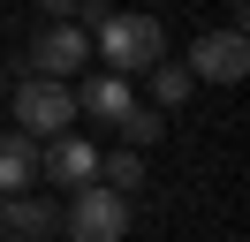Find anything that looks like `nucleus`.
I'll use <instances>...</instances> for the list:
<instances>
[{
	"label": "nucleus",
	"instance_id": "f257e3e1",
	"mask_svg": "<svg viewBox=\"0 0 250 242\" xmlns=\"http://www.w3.org/2000/svg\"><path fill=\"white\" fill-rule=\"evenodd\" d=\"M91 53L106 60L114 76H144L152 60H167V30H159V15L144 8H114V15H91Z\"/></svg>",
	"mask_w": 250,
	"mask_h": 242
},
{
	"label": "nucleus",
	"instance_id": "f03ea898",
	"mask_svg": "<svg viewBox=\"0 0 250 242\" xmlns=\"http://www.w3.org/2000/svg\"><path fill=\"white\" fill-rule=\"evenodd\" d=\"M129 197L122 189H106V182H83V189H68V212H61V227H68V242H122L129 235Z\"/></svg>",
	"mask_w": 250,
	"mask_h": 242
},
{
	"label": "nucleus",
	"instance_id": "7ed1b4c3",
	"mask_svg": "<svg viewBox=\"0 0 250 242\" xmlns=\"http://www.w3.org/2000/svg\"><path fill=\"white\" fill-rule=\"evenodd\" d=\"M16 129L23 136H61V129H76V91L61 83V76H31V83L16 91Z\"/></svg>",
	"mask_w": 250,
	"mask_h": 242
},
{
	"label": "nucleus",
	"instance_id": "20e7f679",
	"mask_svg": "<svg viewBox=\"0 0 250 242\" xmlns=\"http://www.w3.org/2000/svg\"><path fill=\"white\" fill-rule=\"evenodd\" d=\"M197 83H243L250 76V38L243 30H205L197 45H189V60H182Z\"/></svg>",
	"mask_w": 250,
	"mask_h": 242
},
{
	"label": "nucleus",
	"instance_id": "39448f33",
	"mask_svg": "<svg viewBox=\"0 0 250 242\" xmlns=\"http://www.w3.org/2000/svg\"><path fill=\"white\" fill-rule=\"evenodd\" d=\"M38 174H46L53 189H83V182H99V144H91V136H76V129L46 136V151H38Z\"/></svg>",
	"mask_w": 250,
	"mask_h": 242
},
{
	"label": "nucleus",
	"instance_id": "423d86ee",
	"mask_svg": "<svg viewBox=\"0 0 250 242\" xmlns=\"http://www.w3.org/2000/svg\"><path fill=\"white\" fill-rule=\"evenodd\" d=\"M83 60H91V30H76V23H46L31 38V68L38 76H61V83H68Z\"/></svg>",
	"mask_w": 250,
	"mask_h": 242
},
{
	"label": "nucleus",
	"instance_id": "0eeeda50",
	"mask_svg": "<svg viewBox=\"0 0 250 242\" xmlns=\"http://www.w3.org/2000/svg\"><path fill=\"white\" fill-rule=\"evenodd\" d=\"M53 227H61V204L38 189H16V197H0V235H16V242H53Z\"/></svg>",
	"mask_w": 250,
	"mask_h": 242
},
{
	"label": "nucleus",
	"instance_id": "6e6552de",
	"mask_svg": "<svg viewBox=\"0 0 250 242\" xmlns=\"http://www.w3.org/2000/svg\"><path fill=\"white\" fill-rule=\"evenodd\" d=\"M129 106H137V76H114V68H99V76H83V91H76V121H122Z\"/></svg>",
	"mask_w": 250,
	"mask_h": 242
},
{
	"label": "nucleus",
	"instance_id": "1a4fd4ad",
	"mask_svg": "<svg viewBox=\"0 0 250 242\" xmlns=\"http://www.w3.org/2000/svg\"><path fill=\"white\" fill-rule=\"evenodd\" d=\"M31 182H38V136H23V129H0V197L31 189Z\"/></svg>",
	"mask_w": 250,
	"mask_h": 242
},
{
	"label": "nucleus",
	"instance_id": "9d476101",
	"mask_svg": "<svg viewBox=\"0 0 250 242\" xmlns=\"http://www.w3.org/2000/svg\"><path fill=\"white\" fill-rule=\"evenodd\" d=\"M114 129H122V144H129V151H152V144H159V129H167V114H159V106H129Z\"/></svg>",
	"mask_w": 250,
	"mask_h": 242
},
{
	"label": "nucleus",
	"instance_id": "9b49d317",
	"mask_svg": "<svg viewBox=\"0 0 250 242\" xmlns=\"http://www.w3.org/2000/svg\"><path fill=\"white\" fill-rule=\"evenodd\" d=\"M144 76H152V99H159V114H167V106H182L189 91H197V76H189V68H174V60H152Z\"/></svg>",
	"mask_w": 250,
	"mask_h": 242
},
{
	"label": "nucleus",
	"instance_id": "f8f14e48",
	"mask_svg": "<svg viewBox=\"0 0 250 242\" xmlns=\"http://www.w3.org/2000/svg\"><path fill=\"white\" fill-rule=\"evenodd\" d=\"M99 182L129 197V189H137V182H144V151H129V144H122V151H114V159H99Z\"/></svg>",
	"mask_w": 250,
	"mask_h": 242
},
{
	"label": "nucleus",
	"instance_id": "ddd939ff",
	"mask_svg": "<svg viewBox=\"0 0 250 242\" xmlns=\"http://www.w3.org/2000/svg\"><path fill=\"white\" fill-rule=\"evenodd\" d=\"M38 8H46L53 23H68V15H76V0H38Z\"/></svg>",
	"mask_w": 250,
	"mask_h": 242
},
{
	"label": "nucleus",
	"instance_id": "4468645a",
	"mask_svg": "<svg viewBox=\"0 0 250 242\" xmlns=\"http://www.w3.org/2000/svg\"><path fill=\"white\" fill-rule=\"evenodd\" d=\"M0 99H8V76H0Z\"/></svg>",
	"mask_w": 250,
	"mask_h": 242
},
{
	"label": "nucleus",
	"instance_id": "2eb2a0df",
	"mask_svg": "<svg viewBox=\"0 0 250 242\" xmlns=\"http://www.w3.org/2000/svg\"><path fill=\"white\" fill-rule=\"evenodd\" d=\"M0 242H8V235H0Z\"/></svg>",
	"mask_w": 250,
	"mask_h": 242
}]
</instances>
